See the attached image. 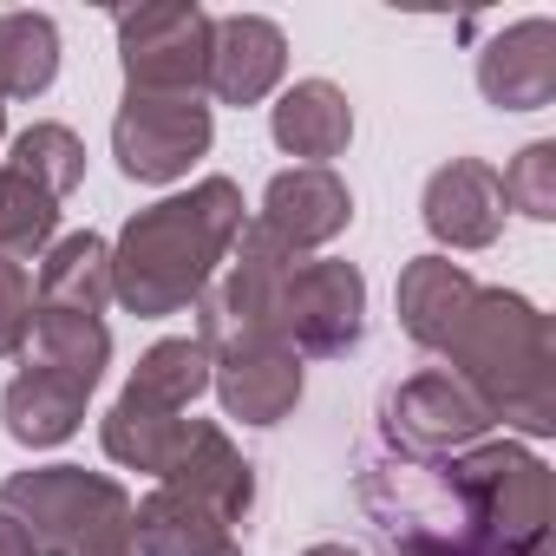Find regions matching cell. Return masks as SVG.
<instances>
[{
	"label": "cell",
	"mask_w": 556,
	"mask_h": 556,
	"mask_svg": "<svg viewBox=\"0 0 556 556\" xmlns=\"http://www.w3.org/2000/svg\"><path fill=\"white\" fill-rule=\"evenodd\" d=\"M14 170H27L40 190H53L60 203L86 184V144H79V131L73 125H27L21 138H14V157H8Z\"/></svg>",
	"instance_id": "484cf974"
},
{
	"label": "cell",
	"mask_w": 556,
	"mask_h": 556,
	"mask_svg": "<svg viewBox=\"0 0 556 556\" xmlns=\"http://www.w3.org/2000/svg\"><path fill=\"white\" fill-rule=\"evenodd\" d=\"M354 223V197L348 184L328 170V164H295V170H275L268 190H262V216L255 229L275 242V249H289V255H315L328 249L341 229Z\"/></svg>",
	"instance_id": "8fae6325"
},
{
	"label": "cell",
	"mask_w": 556,
	"mask_h": 556,
	"mask_svg": "<svg viewBox=\"0 0 556 556\" xmlns=\"http://www.w3.org/2000/svg\"><path fill=\"white\" fill-rule=\"evenodd\" d=\"M302 556H361L354 543H315V549H302Z\"/></svg>",
	"instance_id": "f546056e"
},
{
	"label": "cell",
	"mask_w": 556,
	"mask_h": 556,
	"mask_svg": "<svg viewBox=\"0 0 556 556\" xmlns=\"http://www.w3.org/2000/svg\"><path fill=\"white\" fill-rule=\"evenodd\" d=\"M289 73V40L262 14H223L210 40V99L216 105H262Z\"/></svg>",
	"instance_id": "9a60e30c"
},
{
	"label": "cell",
	"mask_w": 556,
	"mask_h": 556,
	"mask_svg": "<svg viewBox=\"0 0 556 556\" xmlns=\"http://www.w3.org/2000/svg\"><path fill=\"white\" fill-rule=\"evenodd\" d=\"M197 393H210V348L197 334H177V341H157L131 367L118 406H138V413H190Z\"/></svg>",
	"instance_id": "44dd1931"
},
{
	"label": "cell",
	"mask_w": 556,
	"mask_h": 556,
	"mask_svg": "<svg viewBox=\"0 0 556 556\" xmlns=\"http://www.w3.org/2000/svg\"><path fill=\"white\" fill-rule=\"evenodd\" d=\"M275 328L302 361H341L361 348L367 328V275L354 262L315 255V262H289L282 295H275Z\"/></svg>",
	"instance_id": "52a82bcc"
},
{
	"label": "cell",
	"mask_w": 556,
	"mask_h": 556,
	"mask_svg": "<svg viewBox=\"0 0 556 556\" xmlns=\"http://www.w3.org/2000/svg\"><path fill=\"white\" fill-rule=\"evenodd\" d=\"M210 40H216V21L197 8V0H151V8L118 14L125 92L203 99V86H210Z\"/></svg>",
	"instance_id": "8992f818"
},
{
	"label": "cell",
	"mask_w": 556,
	"mask_h": 556,
	"mask_svg": "<svg viewBox=\"0 0 556 556\" xmlns=\"http://www.w3.org/2000/svg\"><path fill=\"white\" fill-rule=\"evenodd\" d=\"M268 131L289 157L302 164H328L354 144V105L334 79H295L282 99L268 105Z\"/></svg>",
	"instance_id": "e0dca14e"
},
{
	"label": "cell",
	"mask_w": 556,
	"mask_h": 556,
	"mask_svg": "<svg viewBox=\"0 0 556 556\" xmlns=\"http://www.w3.org/2000/svg\"><path fill=\"white\" fill-rule=\"evenodd\" d=\"M236 236H242V190L229 177H203L138 210L112 242V302L138 321L184 315L216 282Z\"/></svg>",
	"instance_id": "6da1fadb"
},
{
	"label": "cell",
	"mask_w": 556,
	"mask_h": 556,
	"mask_svg": "<svg viewBox=\"0 0 556 556\" xmlns=\"http://www.w3.org/2000/svg\"><path fill=\"white\" fill-rule=\"evenodd\" d=\"M387 556H439V549H387Z\"/></svg>",
	"instance_id": "4dcf8cb0"
},
{
	"label": "cell",
	"mask_w": 556,
	"mask_h": 556,
	"mask_svg": "<svg viewBox=\"0 0 556 556\" xmlns=\"http://www.w3.org/2000/svg\"><path fill=\"white\" fill-rule=\"evenodd\" d=\"M60 236V197L40 190L27 170L0 164V255L8 262H34L47 255Z\"/></svg>",
	"instance_id": "cb8c5ba5"
},
{
	"label": "cell",
	"mask_w": 556,
	"mask_h": 556,
	"mask_svg": "<svg viewBox=\"0 0 556 556\" xmlns=\"http://www.w3.org/2000/svg\"><path fill=\"white\" fill-rule=\"evenodd\" d=\"M60 79V27L47 14H0V105L40 99Z\"/></svg>",
	"instance_id": "603a6c76"
},
{
	"label": "cell",
	"mask_w": 556,
	"mask_h": 556,
	"mask_svg": "<svg viewBox=\"0 0 556 556\" xmlns=\"http://www.w3.org/2000/svg\"><path fill=\"white\" fill-rule=\"evenodd\" d=\"M354 497L367 523L387 536V549H439V556H478L471 504L452 478V458H406V452H367Z\"/></svg>",
	"instance_id": "277c9868"
},
{
	"label": "cell",
	"mask_w": 556,
	"mask_h": 556,
	"mask_svg": "<svg viewBox=\"0 0 556 556\" xmlns=\"http://www.w3.org/2000/svg\"><path fill=\"white\" fill-rule=\"evenodd\" d=\"M471 295H478V282H471L465 262H452V255H413L400 268V289H393L406 341H419L426 354H439L445 334L458 328V315L471 308Z\"/></svg>",
	"instance_id": "2e32d148"
},
{
	"label": "cell",
	"mask_w": 556,
	"mask_h": 556,
	"mask_svg": "<svg viewBox=\"0 0 556 556\" xmlns=\"http://www.w3.org/2000/svg\"><path fill=\"white\" fill-rule=\"evenodd\" d=\"M0 131H8V105H0Z\"/></svg>",
	"instance_id": "1f68e13d"
},
{
	"label": "cell",
	"mask_w": 556,
	"mask_h": 556,
	"mask_svg": "<svg viewBox=\"0 0 556 556\" xmlns=\"http://www.w3.org/2000/svg\"><path fill=\"white\" fill-rule=\"evenodd\" d=\"M484 432H491V413L445 367H426L380 400V439L387 452H406V458H458Z\"/></svg>",
	"instance_id": "9c48e42d"
},
{
	"label": "cell",
	"mask_w": 556,
	"mask_h": 556,
	"mask_svg": "<svg viewBox=\"0 0 556 556\" xmlns=\"http://www.w3.org/2000/svg\"><path fill=\"white\" fill-rule=\"evenodd\" d=\"M216 118L203 99H164V92H125L112 118V157L131 184H177L210 151Z\"/></svg>",
	"instance_id": "ba28073f"
},
{
	"label": "cell",
	"mask_w": 556,
	"mask_h": 556,
	"mask_svg": "<svg viewBox=\"0 0 556 556\" xmlns=\"http://www.w3.org/2000/svg\"><path fill=\"white\" fill-rule=\"evenodd\" d=\"M419 216L432 229V242L445 249H491L504 236V190H497V170L478 164V157H452L426 177V197H419Z\"/></svg>",
	"instance_id": "4fadbf2b"
},
{
	"label": "cell",
	"mask_w": 556,
	"mask_h": 556,
	"mask_svg": "<svg viewBox=\"0 0 556 556\" xmlns=\"http://www.w3.org/2000/svg\"><path fill=\"white\" fill-rule=\"evenodd\" d=\"M210 387L229 419L242 426H282L302 406V354L268 334V341H236L210 354Z\"/></svg>",
	"instance_id": "30bf717a"
},
{
	"label": "cell",
	"mask_w": 556,
	"mask_h": 556,
	"mask_svg": "<svg viewBox=\"0 0 556 556\" xmlns=\"http://www.w3.org/2000/svg\"><path fill=\"white\" fill-rule=\"evenodd\" d=\"M0 556H40V549H34V536H27L8 510H0Z\"/></svg>",
	"instance_id": "f1b7e54d"
},
{
	"label": "cell",
	"mask_w": 556,
	"mask_h": 556,
	"mask_svg": "<svg viewBox=\"0 0 556 556\" xmlns=\"http://www.w3.org/2000/svg\"><path fill=\"white\" fill-rule=\"evenodd\" d=\"M452 478H458V491L471 504L478 556H530L536 543H549L556 491H549V465L530 445L478 439L471 452L452 458Z\"/></svg>",
	"instance_id": "5b68a950"
},
{
	"label": "cell",
	"mask_w": 556,
	"mask_h": 556,
	"mask_svg": "<svg viewBox=\"0 0 556 556\" xmlns=\"http://www.w3.org/2000/svg\"><path fill=\"white\" fill-rule=\"evenodd\" d=\"M184 497H197L203 510H216L223 523H242L255 510V465L229 445V432L216 419H184V439H177V458L170 471L157 478Z\"/></svg>",
	"instance_id": "7c38bea8"
},
{
	"label": "cell",
	"mask_w": 556,
	"mask_h": 556,
	"mask_svg": "<svg viewBox=\"0 0 556 556\" xmlns=\"http://www.w3.org/2000/svg\"><path fill=\"white\" fill-rule=\"evenodd\" d=\"M131 523H138L144 556H242V536L216 510H203L197 497H184L170 484H157L151 497H138Z\"/></svg>",
	"instance_id": "d6986e66"
},
{
	"label": "cell",
	"mask_w": 556,
	"mask_h": 556,
	"mask_svg": "<svg viewBox=\"0 0 556 556\" xmlns=\"http://www.w3.org/2000/svg\"><path fill=\"white\" fill-rule=\"evenodd\" d=\"M497 190H504V210H517V216H530V223H549V216H556V144H549V138L523 144V151L510 157V170L497 177Z\"/></svg>",
	"instance_id": "4316f807"
},
{
	"label": "cell",
	"mask_w": 556,
	"mask_h": 556,
	"mask_svg": "<svg viewBox=\"0 0 556 556\" xmlns=\"http://www.w3.org/2000/svg\"><path fill=\"white\" fill-rule=\"evenodd\" d=\"M34 308H40L34 268H27V262H8V255H0V361H21V354H27V334H34Z\"/></svg>",
	"instance_id": "83f0119b"
},
{
	"label": "cell",
	"mask_w": 556,
	"mask_h": 556,
	"mask_svg": "<svg viewBox=\"0 0 556 556\" xmlns=\"http://www.w3.org/2000/svg\"><path fill=\"white\" fill-rule=\"evenodd\" d=\"M86 400H92V387H79V380L27 361L8 380V393H0V419H8V439L47 452V445H66L86 426Z\"/></svg>",
	"instance_id": "ac0fdd59"
},
{
	"label": "cell",
	"mask_w": 556,
	"mask_h": 556,
	"mask_svg": "<svg viewBox=\"0 0 556 556\" xmlns=\"http://www.w3.org/2000/svg\"><path fill=\"white\" fill-rule=\"evenodd\" d=\"M27 361L53 367L79 387H99L112 367V328L99 315H73V308H34V334H27Z\"/></svg>",
	"instance_id": "7402d4cb"
},
{
	"label": "cell",
	"mask_w": 556,
	"mask_h": 556,
	"mask_svg": "<svg viewBox=\"0 0 556 556\" xmlns=\"http://www.w3.org/2000/svg\"><path fill=\"white\" fill-rule=\"evenodd\" d=\"M478 92L497 112H543L556 99V21L530 14L478 53Z\"/></svg>",
	"instance_id": "5bb4252c"
},
{
	"label": "cell",
	"mask_w": 556,
	"mask_h": 556,
	"mask_svg": "<svg viewBox=\"0 0 556 556\" xmlns=\"http://www.w3.org/2000/svg\"><path fill=\"white\" fill-rule=\"evenodd\" d=\"M439 354L445 374L465 380L471 400L491 413V426H510L523 439L556 432V348L536 302L510 289H478Z\"/></svg>",
	"instance_id": "7a4b0ae2"
},
{
	"label": "cell",
	"mask_w": 556,
	"mask_h": 556,
	"mask_svg": "<svg viewBox=\"0 0 556 556\" xmlns=\"http://www.w3.org/2000/svg\"><path fill=\"white\" fill-rule=\"evenodd\" d=\"M8 510L40 556H144L131 523V491L86 465H40L0 484Z\"/></svg>",
	"instance_id": "3957f363"
},
{
	"label": "cell",
	"mask_w": 556,
	"mask_h": 556,
	"mask_svg": "<svg viewBox=\"0 0 556 556\" xmlns=\"http://www.w3.org/2000/svg\"><path fill=\"white\" fill-rule=\"evenodd\" d=\"M99 439H105V458H112V465L164 478V471H170V458H177V439H184V413H138V406H112V413H105V426H99Z\"/></svg>",
	"instance_id": "d4e9b609"
},
{
	"label": "cell",
	"mask_w": 556,
	"mask_h": 556,
	"mask_svg": "<svg viewBox=\"0 0 556 556\" xmlns=\"http://www.w3.org/2000/svg\"><path fill=\"white\" fill-rule=\"evenodd\" d=\"M40 308H73V315H99L112 302V242L92 229H73L47 249L40 262Z\"/></svg>",
	"instance_id": "ffe728a7"
}]
</instances>
